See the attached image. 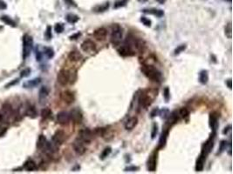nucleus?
Listing matches in <instances>:
<instances>
[{
    "label": "nucleus",
    "instance_id": "f257e3e1",
    "mask_svg": "<svg viewBox=\"0 0 233 174\" xmlns=\"http://www.w3.org/2000/svg\"><path fill=\"white\" fill-rule=\"evenodd\" d=\"M156 96H157V90L155 89H146L142 91L138 99L139 106L147 109L148 107L150 106Z\"/></svg>",
    "mask_w": 233,
    "mask_h": 174
},
{
    "label": "nucleus",
    "instance_id": "f03ea898",
    "mask_svg": "<svg viewBox=\"0 0 233 174\" xmlns=\"http://www.w3.org/2000/svg\"><path fill=\"white\" fill-rule=\"evenodd\" d=\"M142 73L145 75L149 79H151L152 81L155 82H160L162 79V74L161 72L154 67L152 64H142L141 68Z\"/></svg>",
    "mask_w": 233,
    "mask_h": 174
},
{
    "label": "nucleus",
    "instance_id": "7ed1b4c3",
    "mask_svg": "<svg viewBox=\"0 0 233 174\" xmlns=\"http://www.w3.org/2000/svg\"><path fill=\"white\" fill-rule=\"evenodd\" d=\"M122 38H123L122 28L119 24H114L113 26V29H112L111 43L114 45H118L122 41Z\"/></svg>",
    "mask_w": 233,
    "mask_h": 174
},
{
    "label": "nucleus",
    "instance_id": "20e7f679",
    "mask_svg": "<svg viewBox=\"0 0 233 174\" xmlns=\"http://www.w3.org/2000/svg\"><path fill=\"white\" fill-rule=\"evenodd\" d=\"M33 47V39L29 35H24L23 37V58H28Z\"/></svg>",
    "mask_w": 233,
    "mask_h": 174
},
{
    "label": "nucleus",
    "instance_id": "39448f33",
    "mask_svg": "<svg viewBox=\"0 0 233 174\" xmlns=\"http://www.w3.org/2000/svg\"><path fill=\"white\" fill-rule=\"evenodd\" d=\"M215 136H216V132H212V134L210 135L208 140L206 141L202 147V151H201V155H203L204 157H207L209 154V152L211 151L212 148L214 146V140H215Z\"/></svg>",
    "mask_w": 233,
    "mask_h": 174
},
{
    "label": "nucleus",
    "instance_id": "423d86ee",
    "mask_svg": "<svg viewBox=\"0 0 233 174\" xmlns=\"http://www.w3.org/2000/svg\"><path fill=\"white\" fill-rule=\"evenodd\" d=\"M93 132L92 130L88 128H84L79 131L78 139L84 142L85 144H90V142L93 139Z\"/></svg>",
    "mask_w": 233,
    "mask_h": 174
},
{
    "label": "nucleus",
    "instance_id": "0eeeda50",
    "mask_svg": "<svg viewBox=\"0 0 233 174\" xmlns=\"http://www.w3.org/2000/svg\"><path fill=\"white\" fill-rule=\"evenodd\" d=\"M57 80L59 85H67L70 83V72L67 70L62 69L60 70L57 76Z\"/></svg>",
    "mask_w": 233,
    "mask_h": 174
},
{
    "label": "nucleus",
    "instance_id": "6e6552de",
    "mask_svg": "<svg viewBox=\"0 0 233 174\" xmlns=\"http://www.w3.org/2000/svg\"><path fill=\"white\" fill-rule=\"evenodd\" d=\"M73 147L74 151H75L78 155H83L86 152V151H87L86 144H85L84 142H82L80 139H79L78 138L75 140L73 141Z\"/></svg>",
    "mask_w": 233,
    "mask_h": 174
},
{
    "label": "nucleus",
    "instance_id": "1a4fd4ad",
    "mask_svg": "<svg viewBox=\"0 0 233 174\" xmlns=\"http://www.w3.org/2000/svg\"><path fill=\"white\" fill-rule=\"evenodd\" d=\"M81 50L85 52H88V53H92L95 51L96 49V44L95 43L90 40V39H87L85 40L82 44H81Z\"/></svg>",
    "mask_w": 233,
    "mask_h": 174
},
{
    "label": "nucleus",
    "instance_id": "9d476101",
    "mask_svg": "<svg viewBox=\"0 0 233 174\" xmlns=\"http://www.w3.org/2000/svg\"><path fill=\"white\" fill-rule=\"evenodd\" d=\"M65 140H66V134H65L63 130H57L54 133V135L53 136V139H52V141L57 145H62L65 142Z\"/></svg>",
    "mask_w": 233,
    "mask_h": 174
},
{
    "label": "nucleus",
    "instance_id": "9b49d317",
    "mask_svg": "<svg viewBox=\"0 0 233 174\" xmlns=\"http://www.w3.org/2000/svg\"><path fill=\"white\" fill-rule=\"evenodd\" d=\"M70 115V120H72L75 124H80L83 119V116L81 111L77 108H74L69 113Z\"/></svg>",
    "mask_w": 233,
    "mask_h": 174
},
{
    "label": "nucleus",
    "instance_id": "f8f14e48",
    "mask_svg": "<svg viewBox=\"0 0 233 174\" xmlns=\"http://www.w3.org/2000/svg\"><path fill=\"white\" fill-rule=\"evenodd\" d=\"M209 126L212 132H216L218 128V115L216 112H211L209 114Z\"/></svg>",
    "mask_w": 233,
    "mask_h": 174
},
{
    "label": "nucleus",
    "instance_id": "ddd939ff",
    "mask_svg": "<svg viewBox=\"0 0 233 174\" xmlns=\"http://www.w3.org/2000/svg\"><path fill=\"white\" fill-rule=\"evenodd\" d=\"M57 121L58 124L62 125V126H66L67 125L70 121V115L67 111H60L57 114Z\"/></svg>",
    "mask_w": 233,
    "mask_h": 174
},
{
    "label": "nucleus",
    "instance_id": "4468645a",
    "mask_svg": "<svg viewBox=\"0 0 233 174\" xmlns=\"http://www.w3.org/2000/svg\"><path fill=\"white\" fill-rule=\"evenodd\" d=\"M60 98L63 102H65L66 104L67 105H70L72 104L74 101L75 99V97H74V94L73 92H70V91H65L61 94H60Z\"/></svg>",
    "mask_w": 233,
    "mask_h": 174
},
{
    "label": "nucleus",
    "instance_id": "2eb2a0df",
    "mask_svg": "<svg viewBox=\"0 0 233 174\" xmlns=\"http://www.w3.org/2000/svg\"><path fill=\"white\" fill-rule=\"evenodd\" d=\"M107 31L104 27H101L99 29L95 30V31L93 32L94 38L97 39L98 41H103L107 38Z\"/></svg>",
    "mask_w": 233,
    "mask_h": 174
},
{
    "label": "nucleus",
    "instance_id": "dca6fc26",
    "mask_svg": "<svg viewBox=\"0 0 233 174\" xmlns=\"http://www.w3.org/2000/svg\"><path fill=\"white\" fill-rule=\"evenodd\" d=\"M118 52L119 54L122 56V57H131V56H134L135 55V52L134 51L130 48V46L128 45H123V46H121L120 48L118 49Z\"/></svg>",
    "mask_w": 233,
    "mask_h": 174
},
{
    "label": "nucleus",
    "instance_id": "f3484780",
    "mask_svg": "<svg viewBox=\"0 0 233 174\" xmlns=\"http://www.w3.org/2000/svg\"><path fill=\"white\" fill-rule=\"evenodd\" d=\"M137 123H138V118L136 117H131L129 118L127 122L125 123V129L127 130H133L136 126H137Z\"/></svg>",
    "mask_w": 233,
    "mask_h": 174
},
{
    "label": "nucleus",
    "instance_id": "a211bd4d",
    "mask_svg": "<svg viewBox=\"0 0 233 174\" xmlns=\"http://www.w3.org/2000/svg\"><path fill=\"white\" fill-rule=\"evenodd\" d=\"M179 112L177 111H174L171 114L169 115V119H168V122H167V124H168V126H172L173 125H175V123H177V121L179 120Z\"/></svg>",
    "mask_w": 233,
    "mask_h": 174
},
{
    "label": "nucleus",
    "instance_id": "6ab92c4d",
    "mask_svg": "<svg viewBox=\"0 0 233 174\" xmlns=\"http://www.w3.org/2000/svg\"><path fill=\"white\" fill-rule=\"evenodd\" d=\"M147 166H148V170L149 172H155L156 170V156H155V153L151 155L150 157L149 158Z\"/></svg>",
    "mask_w": 233,
    "mask_h": 174
},
{
    "label": "nucleus",
    "instance_id": "aec40b11",
    "mask_svg": "<svg viewBox=\"0 0 233 174\" xmlns=\"http://www.w3.org/2000/svg\"><path fill=\"white\" fill-rule=\"evenodd\" d=\"M135 47L138 52L142 53V52H145L146 48H147V44H146V42L143 39H137L135 40Z\"/></svg>",
    "mask_w": 233,
    "mask_h": 174
},
{
    "label": "nucleus",
    "instance_id": "412c9836",
    "mask_svg": "<svg viewBox=\"0 0 233 174\" xmlns=\"http://www.w3.org/2000/svg\"><path fill=\"white\" fill-rule=\"evenodd\" d=\"M168 135H169V130H162V134H161L160 139H159V145H158V149H162L166 145L167 143V139H168Z\"/></svg>",
    "mask_w": 233,
    "mask_h": 174
},
{
    "label": "nucleus",
    "instance_id": "4be33fe9",
    "mask_svg": "<svg viewBox=\"0 0 233 174\" xmlns=\"http://www.w3.org/2000/svg\"><path fill=\"white\" fill-rule=\"evenodd\" d=\"M40 83H41V78H40V77H37V78L31 79L29 81L24 82L23 86H24V88H33V87L39 85Z\"/></svg>",
    "mask_w": 233,
    "mask_h": 174
},
{
    "label": "nucleus",
    "instance_id": "5701e85b",
    "mask_svg": "<svg viewBox=\"0 0 233 174\" xmlns=\"http://www.w3.org/2000/svg\"><path fill=\"white\" fill-rule=\"evenodd\" d=\"M205 160H206V157H204L203 155H200L199 158L196 160V172H202L203 171Z\"/></svg>",
    "mask_w": 233,
    "mask_h": 174
},
{
    "label": "nucleus",
    "instance_id": "b1692460",
    "mask_svg": "<svg viewBox=\"0 0 233 174\" xmlns=\"http://www.w3.org/2000/svg\"><path fill=\"white\" fill-rule=\"evenodd\" d=\"M142 11L144 13H147V14H151L154 15V16H156L158 18H161L164 15V12L162 10H159V9H144L142 10Z\"/></svg>",
    "mask_w": 233,
    "mask_h": 174
},
{
    "label": "nucleus",
    "instance_id": "393cba45",
    "mask_svg": "<svg viewBox=\"0 0 233 174\" xmlns=\"http://www.w3.org/2000/svg\"><path fill=\"white\" fill-rule=\"evenodd\" d=\"M68 58L73 61V62H77V61H80L81 58H82V56L81 54L80 53L77 51H72L69 55H68Z\"/></svg>",
    "mask_w": 233,
    "mask_h": 174
},
{
    "label": "nucleus",
    "instance_id": "a878e982",
    "mask_svg": "<svg viewBox=\"0 0 233 174\" xmlns=\"http://www.w3.org/2000/svg\"><path fill=\"white\" fill-rule=\"evenodd\" d=\"M37 110H36V107L34 106H29L26 108V111H25V115L28 116L31 118H35L37 117Z\"/></svg>",
    "mask_w": 233,
    "mask_h": 174
},
{
    "label": "nucleus",
    "instance_id": "bb28decb",
    "mask_svg": "<svg viewBox=\"0 0 233 174\" xmlns=\"http://www.w3.org/2000/svg\"><path fill=\"white\" fill-rule=\"evenodd\" d=\"M24 168L26 171H28V172H32V171H34V170L37 168V164H36V163L34 162L33 160H29L24 163Z\"/></svg>",
    "mask_w": 233,
    "mask_h": 174
},
{
    "label": "nucleus",
    "instance_id": "cd10ccee",
    "mask_svg": "<svg viewBox=\"0 0 233 174\" xmlns=\"http://www.w3.org/2000/svg\"><path fill=\"white\" fill-rule=\"evenodd\" d=\"M208 80H209V75H208V72L206 70H204L202 71L201 72L199 73V81L202 85H205L208 83Z\"/></svg>",
    "mask_w": 233,
    "mask_h": 174
},
{
    "label": "nucleus",
    "instance_id": "c85d7f7f",
    "mask_svg": "<svg viewBox=\"0 0 233 174\" xmlns=\"http://www.w3.org/2000/svg\"><path fill=\"white\" fill-rule=\"evenodd\" d=\"M46 143H47L46 138L44 135H40L39 137V139H38V141H37V148L44 149V147L46 145Z\"/></svg>",
    "mask_w": 233,
    "mask_h": 174
},
{
    "label": "nucleus",
    "instance_id": "c756f323",
    "mask_svg": "<svg viewBox=\"0 0 233 174\" xmlns=\"http://www.w3.org/2000/svg\"><path fill=\"white\" fill-rule=\"evenodd\" d=\"M108 7H109V3L106 2V3H104L102 5L95 6L93 10V11H95V12H103V11L107 10L108 9Z\"/></svg>",
    "mask_w": 233,
    "mask_h": 174
},
{
    "label": "nucleus",
    "instance_id": "7c9ffc66",
    "mask_svg": "<svg viewBox=\"0 0 233 174\" xmlns=\"http://www.w3.org/2000/svg\"><path fill=\"white\" fill-rule=\"evenodd\" d=\"M66 19L70 24H75V23H77L78 21L80 20V18L78 17L77 15L73 14V13H69V14L67 15Z\"/></svg>",
    "mask_w": 233,
    "mask_h": 174
},
{
    "label": "nucleus",
    "instance_id": "2f4dec72",
    "mask_svg": "<svg viewBox=\"0 0 233 174\" xmlns=\"http://www.w3.org/2000/svg\"><path fill=\"white\" fill-rule=\"evenodd\" d=\"M49 90L46 86H42L40 91H39V99H45V97L48 96Z\"/></svg>",
    "mask_w": 233,
    "mask_h": 174
},
{
    "label": "nucleus",
    "instance_id": "473e14b6",
    "mask_svg": "<svg viewBox=\"0 0 233 174\" xmlns=\"http://www.w3.org/2000/svg\"><path fill=\"white\" fill-rule=\"evenodd\" d=\"M52 111L51 109L49 108H44L42 111H41V117L45 118V119H47V118H50L52 117Z\"/></svg>",
    "mask_w": 233,
    "mask_h": 174
},
{
    "label": "nucleus",
    "instance_id": "72a5a7b5",
    "mask_svg": "<svg viewBox=\"0 0 233 174\" xmlns=\"http://www.w3.org/2000/svg\"><path fill=\"white\" fill-rule=\"evenodd\" d=\"M1 19L3 22H5V24H9L11 26H12V27H16V23H15L13 20L11 19V18L9 17H7V16H3L2 18H1Z\"/></svg>",
    "mask_w": 233,
    "mask_h": 174
},
{
    "label": "nucleus",
    "instance_id": "f704fd0d",
    "mask_svg": "<svg viewBox=\"0 0 233 174\" xmlns=\"http://www.w3.org/2000/svg\"><path fill=\"white\" fill-rule=\"evenodd\" d=\"M111 151H112V148L110 147V146H107V147H106L104 150H103V151L101 152V160H105L107 157H108L109 155H110V153H111Z\"/></svg>",
    "mask_w": 233,
    "mask_h": 174
},
{
    "label": "nucleus",
    "instance_id": "c9c22d12",
    "mask_svg": "<svg viewBox=\"0 0 233 174\" xmlns=\"http://www.w3.org/2000/svg\"><path fill=\"white\" fill-rule=\"evenodd\" d=\"M225 35L228 39H231L232 35V27H231V23H229L225 26Z\"/></svg>",
    "mask_w": 233,
    "mask_h": 174
},
{
    "label": "nucleus",
    "instance_id": "e433bc0d",
    "mask_svg": "<svg viewBox=\"0 0 233 174\" xmlns=\"http://www.w3.org/2000/svg\"><path fill=\"white\" fill-rule=\"evenodd\" d=\"M44 52H45V54L46 55V57H47L48 58H54V49H52L51 47H45V48L44 49Z\"/></svg>",
    "mask_w": 233,
    "mask_h": 174
},
{
    "label": "nucleus",
    "instance_id": "4c0bfd02",
    "mask_svg": "<svg viewBox=\"0 0 233 174\" xmlns=\"http://www.w3.org/2000/svg\"><path fill=\"white\" fill-rule=\"evenodd\" d=\"M127 4V0H118L114 3V8H120V7H124L126 6Z\"/></svg>",
    "mask_w": 233,
    "mask_h": 174
},
{
    "label": "nucleus",
    "instance_id": "58836bf2",
    "mask_svg": "<svg viewBox=\"0 0 233 174\" xmlns=\"http://www.w3.org/2000/svg\"><path fill=\"white\" fill-rule=\"evenodd\" d=\"M178 112H179V116L181 117V118H185L189 117V111H188V109H187V108H185V107L181 108L179 111H178Z\"/></svg>",
    "mask_w": 233,
    "mask_h": 174
},
{
    "label": "nucleus",
    "instance_id": "ea45409f",
    "mask_svg": "<svg viewBox=\"0 0 233 174\" xmlns=\"http://www.w3.org/2000/svg\"><path fill=\"white\" fill-rule=\"evenodd\" d=\"M227 145H228V142H227V141H225V140L221 141L218 154H221V153L223 152V151L226 150V148H227Z\"/></svg>",
    "mask_w": 233,
    "mask_h": 174
},
{
    "label": "nucleus",
    "instance_id": "a19ab883",
    "mask_svg": "<svg viewBox=\"0 0 233 174\" xmlns=\"http://www.w3.org/2000/svg\"><path fill=\"white\" fill-rule=\"evenodd\" d=\"M69 72H70V83L73 84L77 79V72L76 70H72L69 71Z\"/></svg>",
    "mask_w": 233,
    "mask_h": 174
},
{
    "label": "nucleus",
    "instance_id": "79ce46f5",
    "mask_svg": "<svg viewBox=\"0 0 233 174\" xmlns=\"http://www.w3.org/2000/svg\"><path fill=\"white\" fill-rule=\"evenodd\" d=\"M54 30H55V31H56L57 33H61V32H63V31H64L63 24H61V23H58V24H55V26H54Z\"/></svg>",
    "mask_w": 233,
    "mask_h": 174
},
{
    "label": "nucleus",
    "instance_id": "37998d69",
    "mask_svg": "<svg viewBox=\"0 0 233 174\" xmlns=\"http://www.w3.org/2000/svg\"><path fill=\"white\" fill-rule=\"evenodd\" d=\"M157 132H158V126H157L156 123H155V124L153 125V127H152V132H151V138H152V139H155V136L157 134Z\"/></svg>",
    "mask_w": 233,
    "mask_h": 174
},
{
    "label": "nucleus",
    "instance_id": "c03bdc74",
    "mask_svg": "<svg viewBox=\"0 0 233 174\" xmlns=\"http://www.w3.org/2000/svg\"><path fill=\"white\" fill-rule=\"evenodd\" d=\"M159 114L162 115V118H167L169 115H170V111H169V109H167V108H163L162 111H159Z\"/></svg>",
    "mask_w": 233,
    "mask_h": 174
},
{
    "label": "nucleus",
    "instance_id": "a18cd8bd",
    "mask_svg": "<svg viewBox=\"0 0 233 174\" xmlns=\"http://www.w3.org/2000/svg\"><path fill=\"white\" fill-rule=\"evenodd\" d=\"M141 22L144 24L147 27H150L151 26V20L149 19H147L146 17H141Z\"/></svg>",
    "mask_w": 233,
    "mask_h": 174
},
{
    "label": "nucleus",
    "instance_id": "49530a36",
    "mask_svg": "<svg viewBox=\"0 0 233 174\" xmlns=\"http://www.w3.org/2000/svg\"><path fill=\"white\" fill-rule=\"evenodd\" d=\"M163 97L165 98L166 102H168L170 100V89L168 88V87H166L165 89L163 90Z\"/></svg>",
    "mask_w": 233,
    "mask_h": 174
},
{
    "label": "nucleus",
    "instance_id": "de8ad7c7",
    "mask_svg": "<svg viewBox=\"0 0 233 174\" xmlns=\"http://www.w3.org/2000/svg\"><path fill=\"white\" fill-rule=\"evenodd\" d=\"M30 73H31V69H30V68H25V69H24V70L20 72V77H28V76L30 75Z\"/></svg>",
    "mask_w": 233,
    "mask_h": 174
},
{
    "label": "nucleus",
    "instance_id": "09e8293b",
    "mask_svg": "<svg viewBox=\"0 0 233 174\" xmlns=\"http://www.w3.org/2000/svg\"><path fill=\"white\" fill-rule=\"evenodd\" d=\"M185 49H186V45H185V44L179 45V46L175 50V55H178V54H180L181 52H183Z\"/></svg>",
    "mask_w": 233,
    "mask_h": 174
},
{
    "label": "nucleus",
    "instance_id": "8fccbe9b",
    "mask_svg": "<svg viewBox=\"0 0 233 174\" xmlns=\"http://www.w3.org/2000/svg\"><path fill=\"white\" fill-rule=\"evenodd\" d=\"M52 27L51 26H47L46 28V31H45V38L46 39H52Z\"/></svg>",
    "mask_w": 233,
    "mask_h": 174
},
{
    "label": "nucleus",
    "instance_id": "3c124183",
    "mask_svg": "<svg viewBox=\"0 0 233 174\" xmlns=\"http://www.w3.org/2000/svg\"><path fill=\"white\" fill-rule=\"evenodd\" d=\"M139 170V167L138 166H135V165H132V166H127L125 168V172H136Z\"/></svg>",
    "mask_w": 233,
    "mask_h": 174
},
{
    "label": "nucleus",
    "instance_id": "603ef678",
    "mask_svg": "<svg viewBox=\"0 0 233 174\" xmlns=\"http://www.w3.org/2000/svg\"><path fill=\"white\" fill-rule=\"evenodd\" d=\"M6 130H7V128H6V127L0 126V137H2V136L5 135V132H6Z\"/></svg>",
    "mask_w": 233,
    "mask_h": 174
},
{
    "label": "nucleus",
    "instance_id": "864d4df0",
    "mask_svg": "<svg viewBox=\"0 0 233 174\" xmlns=\"http://www.w3.org/2000/svg\"><path fill=\"white\" fill-rule=\"evenodd\" d=\"M65 2H66V4H67L68 5H71V6H73V7H76V6H77L76 3H75L73 0H65Z\"/></svg>",
    "mask_w": 233,
    "mask_h": 174
},
{
    "label": "nucleus",
    "instance_id": "5fc2aeb1",
    "mask_svg": "<svg viewBox=\"0 0 233 174\" xmlns=\"http://www.w3.org/2000/svg\"><path fill=\"white\" fill-rule=\"evenodd\" d=\"M36 58L38 61H40L42 59V53L39 52V50H36Z\"/></svg>",
    "mask_w": 233,
    "mask_h": 174
},
{
    "label": "nucleus",
    "instance_id": "6e6d98bb",
    "mask_svg": "<svg viewBox=\"0 0 233 174\" xmlns=\"http://www.w3.org/2000/svg\"><path fill=\"white\" fill-rule=\"evenodd\" d=\"M7 8V5L3 0H0V10H5Z\"/></svg>",
    "mask_w": 233,
    "mask_h": 174
},
{
    "label": "nucleus",
    "instance_id": "4d7b16f0",
    "mask_svg": "<svg viewBox=\"0 0 233 174\" xmlns=\"http://www.w3.org/2000/svg\"><path fill=\"white\" fill-rule=\"evenodd\" d=\"M159 114V110L156 108V109H154L153 111H152V112H151V118H155V116H157Z\"/></svg>",
    "mask_w": 233,
    "mask_h": 174
},
{
    "label": "nucleus",
    "instance_id": "13d9d810",
    "mask_svg": "<svg viewBox=\"0 0 233 174\" xmlns=\"http://www.w3.org/2000/svg\"><path fill=\"white\" fill-rule=\"evenodd\" d=\"M231 125H229L228 126H226V127L224 128V130H223V133L225 135V134H227V133H228L229 131H231Z\"/></svg>",
    "mask_w": 233,
    "mask_h": 174
},
{
    "label": "nucleus",
    "instance_id": "bf43d9fd",
    "mask_svg": "<svg viewBox=\"0 0 233 174\" xmlns=\"http://www.w3.org/2000/svg\"><path fill=\"white\" fill-rule=\"evenodd\" d=\"M80 35H81V33H80V32H78V33H76V34H73V35H72V36L70 37V39H71V40L77 39L79 37H80Z\"/></svg>",
    "mask_w": 233,
    "mask_h": 174
},
{
    "label": "nucleus",
    "instance_id": "052dcab7",
    "mask_svg": "<svg viewBox=\"0 0 233 174\" xmlns=\"http://www.w3.org/2000/svg\"><path fill=\"white\" fill-rule=\"evenodd\" d=\"M226 85H227V86H228L230 89H231V79L226 80Z\"/></svg>",
    "mask_w": 233,
    "mask_h": 174
},
{
    "label": "nucleus",
    "instance_id": "680f3d73",
    "mask_svg": "<svg viewBox=\"0 0 233 174\" xmlns=\"http://www.w3.org/2000/svg\"><path fill=\"white\" fill-rule=\"evenodd\" d=\"M159 4H161V5H163L164 3L166 2V0H156Z\"/></svg>",
    "mask_w": 233,
    "mask_h": 174
},
{
    "label": "nucleus",
    "instance_id": "e2e57ef3",
    "mask_svg": "<svg viewBox=\"0 0 233 174\" xmlns=\"http://www.w3.org/2000/svg\"><path fill=\"white\" fill-rule=\"evenodd\" d=\"M138 2H140V3H145V2H147L148 0H137Z\"/></svg>",
    "mask_w": 233,
    "mask_h": 174
},
{
    "label": "nucleus",
    "instance_id": "0e129e2a",
    "mask_svg": "<svg viewBox=\"0 0 233 174\" xmlns=\"http://www.w3.org/2000/svg\"><path fill=\"white\" fill-rule=\"evenodd\" d=\"M224 1H226V2H229V3H231V0H224Z\"/></svg>",
    "mask_w": 233,
    "mask_h": 174
}]
</instances>
